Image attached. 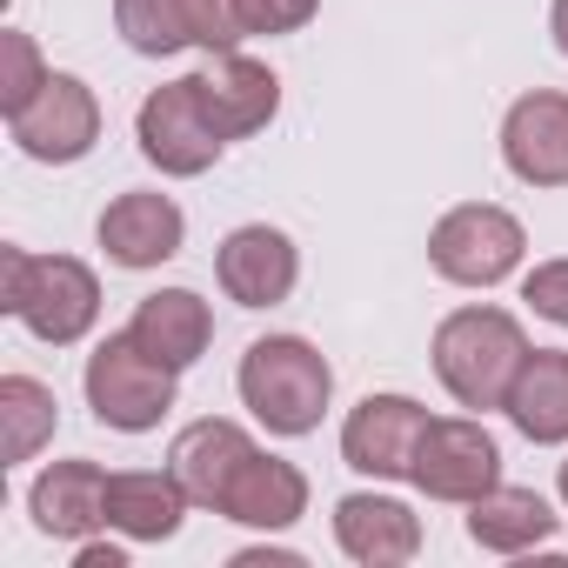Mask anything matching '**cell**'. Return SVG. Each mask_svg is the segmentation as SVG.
<instances>
[{
	"label": "cell",
	"instance_id": "1",
	"mask_svg": "<svg viewBox=\"0 0 568 568\" xmlns=\"http://www.w3.org/2000/svg\"><path fill=\"white\" fill-rule=\"evenodd\" d=\"M234 388H241V408L267 435L302 442V435L322 428V415L335 402V368L308 335H261V342H247V355L234 368Z\"/></svg>",
	"mask_w": 568,
	"mask_h": 568
},
{
	"label": "cell",
	"instance_id": "2",
	"mask_svg": "<svg viewBox=\"0 0 568 568\" xmlns=\"http://www.w3.org/2000/svg\"><path fill=\"white\" fill-rule=\"evenodd\" d=\"M0 308H8L34 342L74 348L101 322V281L74 254H28V247H0Z\"/></svg>",
	"mask_w": 568,
	"mask_h": 568
},
{
	"label": "cell",
	"instance_id": "3",
	"mask_svg": "<svg viewBox=\"0 0 568 568\" xmlns=\"http://www.w3.org/2000/svg\"><path fill=\"white\" fill-rule=\"evenodd\" d=\"M435 375H442V388L462 402V408H501L508 402V388H515V375H521V362H528V335H521V322L508 315V308H488V302H475V308H455L442 328H435Z\"/></svg>",
	"mask_w": 568,
	"mask_h": 568
},
{
	"label": "cell",
	"instance_id": "4",
	"mask_svg": "<svg viewBox=\"0 0 568 568\" xmlns=\"http://www.w3.org/2000/svg\"><path fill=\"white\" fill-rule=\"evenodd\" d=\"M174 382H181V368H168L161 355H148L128 328L108 335V342L88 355V375H81L94 422L114 428V435H148V428H161L168 408H174Z\"/></svg>",
	"mask_w": 568,
	"mask_h": 568
},
{
	"label": "cell",
	"instance_id": "5",
	"mask_svg": "<svg viewBox=\"0 0 568 568\" xmlns=\"http://www.w3.org/2000/svg\"><path fill=\"white\" fill-rule=\"evenodd\" d=\"M528 254V227L495 201H462L428 227V267L455 288H495Z\"/></svg>",
	"mask_w": 568,
	"mask_h": 568
},
{
	"label": "cell",
	"instance_id": "6",
	"mask_svg": "<svg viewBox=\"0 0 568 568\" xmlns=\"http://www.w3.org/2000/svg\"><path fill=\"white\" fill-rule=\"evenodd\" d=\"M134 141H141V154H148V168H161L168 181H194V174H207V168L227 154V134L214 128V114H207L194 74H181V81H168V88H154V94L141 101Z\"/></svg>",
	"mask_w": 568,
	"mask_h": 568
},
{
	"label": "cell",
	"instance_id": "7",
	"mask_svg": "<svg viewBox=\"0 0 568 568\" xmlns=\"http://www.w3.org/2000/svg\"><path fill=\"white\" fill-rule=\"evenodd\" d=\"M114 34L148 61H168L181 48L227 54L247 41L234 0H114Z\"/></svg>",
	"mask_w": 568,
	"mask_h": 568
},
{
	"label": "cell",
	"instance_id": "8",
	"mask_svg": "<svg viewBox=\"0 0 568 568\" xmlns=\"http://www.w3.org/2000/svg\"><path fill=\"white\" fill-rule=\"evenodd\" d=\"M428 501H481L501 481V442L475 422V415H428V435L415 448V475H408Z\"/></svg>",
	"mask_w": 568,
	"mask_h": 568
},
{
	"label": "cell",
	"instance_id": "9",
	"mask_svg": "<svg viewBox=\"0 0 568 568\" xmlns=\"http://www.w3.org/2000/svg\"><path fill=\"white\" fill-rule=\"evenodd\" d=\"M8 134H14V148H21L28 161H41V168H74V161H88L94 141H101V101H94V88H88L81 74H48V88L8 121Z\"/></svg>",
	"mask_w": 568,
	"mask_h": 568
},
{
	"label": "cell",
	"instance_id": "10",
	"mask_svg": "<svg viewBox=\"0 0 568 568\" xmlns=\"http://www.w3.org/2000/svg\"><path fill=\"white\" fill-rule=\"evenodd\" d=\"M422 435H428V408L415 395H362L342 422V462L368 481H408Z\"/></svg>",
	"mask_w": 568,
	"mask_h": 568
},
{
	"label": "cell",
	"instance_id": "11",
	"mask_svg": "<svg viewBox=\"0 0 568 568\" xmlns=\"http://www.w3.org/2000/svg\"><path fill=\"white\" fill-rule=\"evenodd\" d=\"M214 281L234 308H281L302 281V247L267 221H247L214 247Z\"/></svg>",
	"mask_w": 568,
	"mask_h": 568
},
{
	"label": "cell",
	"instance_id": "12",
	"mask_svg": "<svg viewBox=\"0 0 568 568\" xmlns=\"http://www.w3.org/2000/svg\"><path fill=\"white\" fill-rule=\"evenodd\" d=\"M94 241H101V254H108L114 267L148 274V267H161V261L181 254V241H187V214L174 207V194L128 187V194H114V201L101 207Z\"/></svg>",
	"mask_w": 568,
	"mask_h": 568
},
{
	"label": "cell",
	"instance_id": "13",
	"mask_svg": "<svg viewBox=\"0 0 568 568\" xmlns=\"http://www.w3.org/2000/svg\"><path fill=\"white\" fill-rule=\"evenodd\" d=\"M501 161L521 187H568V94L528 88L501 114Z\"/></svg>",
	"mask_w": 568,
	"mask_h": 568
},
{
	"label": "cell",
	"instance_id": "14",
	"mask_svg": "<svg viewBox=\"0 0 568 568\" xmlns=\"http://www.w3.org/2000/svg\"><path fill=\"white\" fill-rule=\"evenodd\" d=\"M247 455H254V435H247L241 422L207 415V422H187V428L174 435L168 468H174V481H181V495H187L194 508H214V515H221V501H227L234 475L247 468Z\"/></svg>",
	"mask_w": 568,
	"mask_h": 568
},
{
	"label": "cell",
	"instance_id": "15",
	"mask_svg": "<svg viewBox=\"0 0 568 568\" xmlns=\"http://www.w3.org/2000/svg\"><path fill=\"white\" fill-rule=\"evenodd\" d=\"M335 541L362 568H402V561L422 555V515L408 501H395V495L362 488V495L335 501Z\"/></svg>",
	"mask_w": 568,
	"mask_h": 568
},
{
	"label": "cell",
	"instance_id": "16",
	"mask_svg": "<svg viewBox=\"0 0 568 568\" xmlns=\"http://www.w3.org/2000/svg\"><path fill=\"white\" fill-rule=\"evenodd\" d=\"M194 81H201V101H207V114H214V128H221L227 141H247V134H261V128L281 114V81H274V68L254 61V54H241V48L214 54Z\"/></svg>",
	"mask_w": 568,
	"mask_h": 568
},
{
	"label": "cell",
	"instance_id": "17",
	"mask_svg": "<svg viewBox=\"0 0 568 568\" xmlns=\"http://www.w3.org/2000/svg\"><path fill=\"white\" fill-rule=\"evenodd\" d=\"M28 515L54 541H88L94 528H108V475H101V462H88V455L48 462L34 475V488H28Z\"/></svg>",
	"mask_w": 568,
	"mask_h": 568
},
{
	"label": "cell",
	"instance_id": "18",
	"mask_svg": "<svg viewBox=\"0 0 568 568\" xmlns=\"http://www.w3.org/2000/svg\"><path fill=\"white\" fill-rule=\"evenodd\" d=\"M227 521L241 528H261V535H281V528H295L308 515V475L295 462H281V455H247V468L234 475L227 501H221Z\"/></svg>",
	"mask_w": 568,
	"mask_h": 568
},
{
	"label": "cell",
	"instance_id": "19",
	"mask_svg": "<svg viewBox=\"0 0 568 568\" xmlns=\"http://www.w3.org/2000/svg\"><path fill=\"white\" fill-rule=\"evenodd\" d=\"M187 508L194 501L181 495L174 468H121V475H108V528L128 535V541H174Z\"/></svg>",
	"mask_w": 568,
	"mask_h": 568
},
{
	"label": "cell",
	"instance_id": "20",
	"mask_svg": "<svg viewBox=\"0 0 568 568\" xmlns=\"http://www.w3.org/2000/svg\"><path fill=\"white\" fill-rule=\"evenodd\" d=\"M128 335H134L148 355H161L168 368H194V362L207 355V342H214V308H207L194 288H154V295L134 308Z\"/></svg>",
	"mask_w": 568,
	"mask_h": 568
},
{
	"label": "cell",
	"instance_id": "21",
	"mask_svg": "<svg viewBox=\"0 0 568 568\" xmlns=\"http://www.w3.org/2000/svg\"><path fill=\"white\" fill-rule=\"evenodd\" d=\"M561 528V515L535 495V488H508L495 481L481 501H468V541L481 555H528V548H548Z\"/></svg>",
	"mask_w": 568,
	"mask_h": 568
},
{
	"label": "cell",
	"instance_id": "22",
	"mask_svg": "<svg viewBox=\"0 0 568 568\" xmlns=\"http://www.w3.org/2000/svg\"><path fill=\"white\" fill-rule=\"evenodd\" d=\"M501 415L535 442V448H561L568 442V348H528Z\"/></svg>",
	"mask_w": 568,
	"mask_h": 568
},
{
	"label": "cell",
	"instance_id": "23",
	"mask_svg": "<svg viewBox=\"0 0 568 568\" xmlns=\"http://www.w3.org/2000/svg\"><path fill=\"white\" fill-rule=\"evenodd\" d=\"M61 428V408H54V388L34 382V375H0V468H21L34 462Z\"/></svg>",
	"mask_w": 568,
	"mask_h": 568
},
{
	"label": "cell",
	"instance_id": "24",
	"mask_svg": "<svg viewBox=\"0 0 568 568\" xmlns=\"http://www.w3.org/2000/svg\"><path fill=\"white\" fill-rule=\"evenodd\" d=\"M48 61H41V48H34V34H21V28H8L0 34V114H21L41 88H48Z\"/></svg>",
	"mask_w": 568,
	"mask_h": 568
},
{
	"label": "cell",
	"instance_id": "25",
	"mask_svg": "<svg viewBox=\"0 0 568 568\" xmlns=\"http://www.w3.org/2000/svg\"><path fill=\"white\" fill-rule=\"evenodd\" d=\"M241 8V34L254 41V34H295V28H308L315 14H322V0H234Z\"/></svg>",
	"mask_w": 568,
	"mask_h": 568
},
{
	"label": "cell",
	"instance_id": "26",
	"mask_svg": "<svg viewBox=\"0 0 568 568\" xmlns=\"http://www.w3.org/2000/svg\"><path fill=\"white\" fill-rule=\"evenodd\" d=\"M521 302H528L541 322L568 328V254H561V261H535V267L521 274Z\"/></svg>",
	"mask_w": 568,
	"mask_h": 568
},
{
	"label": "cell",
	"instance_id": "27",
	"mask_svg": "<svg viewBox=\"0 0 568 568\" xmlns=\"http://www.w3.org/2000/svg\"><path fill=\"white\" fill-rule=\"evenodd\" d=\"M74 568H128V548L121 541H81L74 548Z\"/></svg>",
	"mask_w": 568,
	"mask_h": 568
},
{
	"label": "cell",
	"instance_id": "28",
	"mask_svg": "<svg viewBox=\"0 0 568 568\" xmlns=\"http://www.w3.org/2000/svg\"><path fill=\"white\" fill-rule=\"evenodd\" d=\"M261 561H274V568H302L295 548H241V555H234V568H261Z\"/></svg>",
	"mask_w": 568,
	"mask_h": 568
},
{
	"label": "cell",
	"instance_id": "29",
	"mask_svg": "<svg viewBox=\"0 0 568 568\" xmlns=\"http://www.w3.org/2000/svg\"><path fill=\"white\" fill-rule=\"evenodd\" d=\"M548 34H555V54H568V0L548 8Z\"/></svg>",
	"mask_w": 568,
	"mask_h": 568
},
{
	"label": "cell",
	"instance_id": "30",
	"mask_svg": "<svg viewBox=\"0 0 568 568\" xmlns=\"http://www.w3.org/2000/svg\"><path fill=\"white\" fill-rule=\"evenodd\" d=\"M555 481H561V501H568V462H561V475H555Z\"/></svg>",
	"mask_w": 568,
	"mask_h": 568
}]
</instances>
